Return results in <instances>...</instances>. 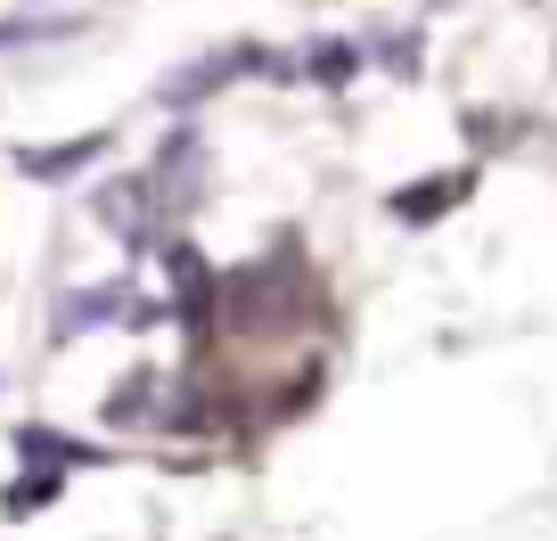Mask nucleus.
<instances>
[{"mask_svg":"<svg viewBox=\"0 0 557 541\" xmlns=\"http://www.w3.org/2000/svg\"><path fill=\"white\" fill-rule=\"evenodd\" d=\"M157 262H164V280H173V320L197 345H213V329H222V271H206V255L189 238H164Z\"/></svg>","mask_w":557,"mask_h":541,"instance_id":"f257e3e1","label":"nucleus"},{"mask_svg":"<svg viewBox=\"0 0 557 541\" xmlns=\"http://www.w3.org/2000/svg\"><path fill=\"white\" fill-rule=\"evenodd\" d=\"M90 213H99V222L115 230L123 246L157 255V238H164V189H157L148 173H132V181H99V189H90Z\"/></svg>","mask_w":557,"mask_h":541,"instance_id":"f03ea898","label":"nucleus"},{"mask_svg":"<svg viewBox=\"0 0 557 541\" xmlns=\"http://www.w3.org/2000/svg\"><path fill=\"white\" fill-rule=\"evenodd\" d=\"M475 197V164H451V173H426V181H401L394 197H385V213H394L401 230H435L443 213H459Z\"/></svg>","mask_w":557,"mask_h":541,"instance_id":"7ed1b4c3","label":"nucleus"},{"mask_svg":"<svg viewBox=\"0 0 557 541\" xmlns=\"http://www.w3.org/2000/svg\"><path fill=\"white\" fill-rule=\"evenodd\" d=\"M246 74H262V50H255V41H230V50H206L197 66L164 74V90H157V99H164V107H197V99H213V90L246 83Z\"/></svg>","mask_w":557,"mask_h":541,"instance_id":"20e7f679","label":"nucleus"},{"mask_svg":"<svg viewBox=\"0 0 557 541\" xmlns=\"http://www.w3.org/2000/svg\"><path fill=\"white\" fill-rule=\"evenodd\" d=\"M132 287L123 280H99V287H66L58 296V312H50V336L58 345H74V336H90V329H107V320H132Z\"/></svg>","mask_w":557,"mask_h":541,"instance_id":"39448f33","label":"nucleus"},{"mask_svg":"<svg viewBox=\"0 0 557 541\" xmlns=\"http://www.w3.org/2000/svg\"><path fill=\"white\" fill-rule=\"evenodd\" d=\"M107 132H74V140H41V148H17V173L34 181V189H66L74 173H90V164L107 157Z\"/></svg>","mask_w":557,"mask_h":541,"instance_id":"423d86ee","label":"nucleus"},{"mask_svg":"<svg viewBox=\"0 0 557 541\" xmlns=\"http://www.w3.org/2000/svg\"><path fill=\"white\" fill-rule=\"evenodd\" d=\"M17 459H34V468H99V443H66L58 427H17Z\"/></svg>","mask_w":557,"mask_h":541,"instance_id":"0eeeda50","label":"nucleus"},{"mask_svg":"<svg viewBox=\"0 0 557 541\" xmlns=\"http://www.w3.org/2000/svg\"><path fill=\"white\" fill-rule=\"evenodd\" d=\"M58 492H66V468H34L25 459V476H9V492H0V517H41Z\"/></svg>","mask_w":557,"mask_h":541,"instance_id":"6e6552de","label":"nucleus"},{"mask_svg":"<svg viewBox=\"0 0 557 541\" xmlns=\"http://www.w3.org/2000/svg\"><path fill=\"white\" fill-rule=\"evenodd\" d=\"M369 66V41H345V34H329V41H312V50H304V74H312V83H352V74Z\"/></svg>","mask_w":557,"mask_h":541,"instance_id":"1a4fd4ad","label":"nucleus"},{"mask_svg":"<svg viewBox=\"0 0 557 541\" xmlns=\"http://www.w3.org/2000/svg\"><path fill=\"white\" fill-rule=\"evenodd\" d=\"M74 17H0V50H34V41H66Z\"/></svg>","mask_w":557,"mask_h":541,"instance_id":"9d476101","label":"nucleus"},{"mask_svg":"<svg viewBox=\"0 0 557 541\" xmlns=\"http://www.w3.org/2000/svg\"><path fill=\"white\" fill-rule=\"evenodd\" d=\"M385 74H401V83H418V66H426V34H385L377 41Z\"/></svg>","mask_w":557,"mask_h":541,"instance_id":"9b49d317","label":"nucleus"},{"mask_svg":"<svg viewBox=\"0 0 557 541\" xmlns=\"http://www.w3.org/2000/svg\"><path fill=\"white\" fill-rule=\"evenodd\" d=\"M459 123H468V148H508V140H517V115H484V107H468Z\"/></svg>","mask_w":557,"mask_h":541,"instance_id":"f8f14e48","label":"nucleus"},{"mask_svg":"<svg viewBox=\"0 0 557 541\" xmlns=\"http://www.w3.org/2000/svg\"><path fill=\"white\" fill-rule=\"evenodd\" d=\"M426 9H459V0H426Z\"/></svg>","mask_w":557,"mask_h":541,"instance_id":"ddd939ff","label":"nucleus"}]
</instances>
